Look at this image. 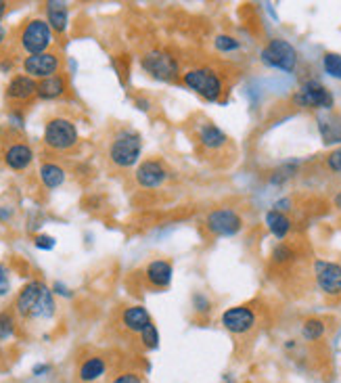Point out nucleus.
I'll return each instance as SVG.
<instances>
[{"label": "nucleus", "instance_id": "1", "mask_svg": "<svg viewBox=\"0 0 341 383\" xmlns=\"http://www.w3.org/2000/svg\"><path fill=\"white\" fill-rule=\"evenodd\" d=\"M191 138L197 153L216 166H226L235 159V145L233 138L212 120L197 117L191 122Z\"/></svg>", "mask_w": 341, "mask_h": 383}, {"label": "nucleus", "instance_id": "2", "mask_svg": "<svg viewBox=\"0 0 341 383\" xmlns=\"http://www.w3.org/2000/svg\"><path fill=\"white\" fill-rule=\"evenodd\" d=\"M180 82L210 103H220L228 92L233 80L226 67L220 65H195L182 71Z\"/></svg>", "mask_w": 341, "mask_h": 383}, {"label": "nucleus", "instance_id": "3", "mask_svg": "<svg viewBox=\"0 0 341 383\" xmlns=\"http://www.w3.org/2000/svg\"><path fill=\"white\" fill-rule=\"evenodd\" d=\"M143 153V136L130 126H119L111 132L107 145V159L115 170H128L138 164Z\"/></svg>", "mask_w": 341, "mask_h": 383}, {"label": "nucleus", "instance_id": "4", "mask_svg": "<svg viewBox=\"0 0 341 383\" xmlns=\"http://www.w3.org/2000/svg\"><path fill=\"white\" fill-rule=\"evenodd\" d=\"M15 312L21 319H50L55 315L52 291L42 281H29L17 294Z\"/></svg>", "mask_w": 341, "mask_h": 383}, {"label": "nucleus", "instance_id": "5", "mask_svg": "<svg viewBox=\"0 0 341 383\" xmlns=\"http://www.w3.org/2000/svg\"><path fill=\"white\" fill-rule=\"evenodd\" d=\"M52 42H55V31L50 29L48 21L42 19V17L27 19L21 25L19 34H17V46L27 57L40 55V52H48Z\"/></svg>", "mask_w": 341, "mask_h": 383}, {"label": "nucleus", "instance_id": "6", "mask_svg": "<svg viewBox=\"0 0 341 383\" xmlns=\"http://www.w3.org/2000/svg\"><path fill=\"white\" fill-rule=\"evenodd\" d=\"M220 323H222L224 331H228L233 338L247 340L260 329L262 315H260V308H256L254 304H239V306L226 308L222 312Z\"/></svg>", "mask_w": 341, "mask_h": 383}, {"label": "nucleus", "instance_id": "7", "mask_svg": "<svg viewBox=\"0 0 341 383\" xmlns=\"http://www.w3.org/2000/svg\"><path fill=\"white\" fill-rule=\"evenodd\" d=\"M291 105L298 109H308V111H333L335 107V96L333 92L319 80L310 78L302 82V86L291 94Z\"/></svg>", "mask_w": 341, "mask_h": 383}, {"label": "nucleus", "instance_id": "8", "mask_svg": "<svg viewBox=\"0 0 341 383\" xmlns=\"http://www.w3.org/2000/svg\"><path fill=\"white\" fill-rule=\"evenodd\" d=\"M260 61L270 67V69H279L283 73H291L298 69L300 63V52L298 48L285 40V38H270L262 50H260Z\"/></svg>", "mask_w": 341, "mask_h": 383}, {"label": "nucleus", "instance_id": "9", "mask_svg": "<svg viewBox=\"0 0 341 383\" xmlns=\"http://www.w3.org/2000/svg\"><path fill=\"white\" fill-rule=\"evenodd\" d=\"M44 147L55 151V153H67L71 151L80 136H78V128L73 124V120L63 117V115H55L44 124Z\"/></svg>", "mask_w": 341, "mask_h": 383}, {"label": "nucleus", "instance_id": "10", "mask_svg": "<svg viewBox=\"0 0 341 383\" xmlns=\"http://www.w3.org/2000/svg\"><path fill=\"white\" fill-rule=\"evenodd\" d=\"M140 67L155 80L161 82H172L182 75L180 71V61L166 48H151L143 52L140 57Z\"/></svg>", "mask_w": 341, "mask_h": 383}, {"label": "nucleus", "instance_id": "11", "mask_svg": "<svg viewBox=\"0 0 341 383\" xmlns=\"http://www.w3.org/2000/svg\"><path fill=\"white\" fill-rule=\"evenodd\" d=\"M243 226H245V220H243L241 212L231 205H222V208L208 212V216L203 220V229L212 237H235L243 231Z\"/></svg>", "mask_w": 341, "mask_h": 383}, {"label": "nucleus", "instance_id": "12", "mask_svg": "<svg viewBox=\"0 0 341 383\" xmlns=\"http://www.w3.org/2000/svg\"><path fill=\"white\" fill-rule=\"evenodd\" d=\"M312 277L317 289L331 302L341 300V264L329 260H312Z\"/></svg>", "mask_w": 341, "mask_h": 383}, {"label": "nucleus", "instance_id": "13", "mask_svg": "<svg viewBox=\"0 0 341 383\" xmlns=\"http://www.w3.org/2000/svg\"><path fill=\"white\" fill-rule=\"evenodd\" d=\"M61 55L59 52H40V55H31V57H25L21 67H23V73L34 78L36 82L40 80H46V78H52L61 71Z\"/></svg>", "mask_w": 341, "mask_h": 383}, {"label": "nucleus", "instance_id": "14", "mask_svg": "<svg viewBox=\"0 0 341 383\" xmlns=\"http://www.w3.org/2000/svg\"><path fill=\"white\" fill-rule=\"evenodd\" d=\"M172 172L161 159H145L136 166L134 180L140 189H159L170 180Z\"/></svg>", "mask_w": 341, "mask_h": 383}, {"label": "nucleus", "instance_id": "15", "mask_svg": "<svg viewBox=\"0 0 341 383\" xmlns=\"http://www.w3.org/2000/svg\"><path fill=\"white\" fill-rule=\"evenodd\" d=\"M2 161L8 170L23 172L34 161V149L23 138H13L2 147Z\"/></svg>", "mask_w": 341, "mask_h": 383}, {"label": "nucleus", "instance_id": "16", "mask_svg": "<svg viewBox=\"0 0 341 383\" xmlns=\"http://www.w3.org/2000/svg\"><path fill=\"white\" fill-rule=\"evenodd\" d=\"M268 262H270V268L275 270H289L293 266H298L302 262V252H300V245L285 239V241H279L270 256H268Z\"/></svg>", "mask_w": 341, "mask_h": 383}, {"label": "nucleus", "instance_id": "17", "mask_svg": "<svg viewBox=\"0 0 341 383\" xmlns=\"http://www.w3.org/2000/svg\"><path fill=\"white\" fill-rule=\"evenodd\" d=\"M174 266L166 258H155L145 266V281L151 289H168L172 283Z\"/></svg>", "mask_w": 341, "mask_h": 383}, {"label": "nucleus", "instance_id": "18", "mask_svg": "<svg viewBox=\"0 0 341 383\" xmlns=\"http://www.w3.org/2000/svg\"><path fill=\"white\" fill-rule=\"evenodd\" d=\"M36 92H38V82L25 73H19V75L10 78V82L6 84L4 96L13 103H23V101H29L31 96H36Z\"/></svg>", "mask_w": 341, "mask_h": 383}, {"label": "nucleus", "instance_id": "19", "mask_svg": "<svg viewBox=\"0 0 341 383\" xmlns=\"http://www.w3.org/2000/svg\"><path fill=\"white\" fill-rule=\"evenodd\" d=\"M317 126L325 145H341V115L333 111H319Z\"/></svg>", "mask_w": 341, "mask_h": 383}, {"label": "nucleus", "instance_id": "20", "mask_svg": "<svg viewBox=\"0 0 341 383\" xmlns=\"http://www.w3.org/2000/svg\"><path fill=\"white\" fill-rule=\"evenodd\" d=\"M151 323H153V319H151L149 310H147L145 306H140V304L128 306V308H124V312H122V325H124V329H126L128 333L140 335Z\"/></svg>", "mask_w": 341, "mask_h": 383}, {"label": "nucleus", "instance_id": "21", "mask_svg": "<svg viewBox=\"0 0 341 383\" xmlns=\"http://www.w3.org/2000/svg\"><path fill=\"white\" fill-rule=\"evenodd\" d=\"M109 369V363L105 356L101 354H92V356H86L80 365H78V382L80 383H92L96 380H101Z\"/></svg>", "mask_w": 341, "mask_h": 383}, {"label": "nucleus", "instance_id": "22", "mask_svg": "<svg viewBox=\"0 0 341 383\" xmlns=\"http://www.w3.org/2000/svg\"><path fill=\"white\" fill-rule=\"evenodd\" d=\"M264 222H266V229L270 231V235L279 241H285L289 239V235L293 233V220L289 214H283V212H277V210H268L266 216H264Z\"/></svg>", "mask_w": 341, "mask_h": 383}, {"label": "nucleus", "instance_id": "23", "mask_svg": "<svg viewBox=\"0 0 341 383\" xmlns=\"http://www.w3.org/2000/svg\"><path fill=\"white\" fill-rule=\"evenodd\" d=\"M46 10V21L50 25V29L55 34H65L69 27V8L65 2H57V0H48L44 4Z\"/></svg>", "mask_w": 341, "mask_h": 383}, {"label": "nucleus", "instance_id": "24", "mask_svg": "<svg viewBox=\"0 0 341 383\" xmlns=\"http://www.w3.org/2000/svg\"><path fill=\"white\" fill-rule=\"evenodd\" d=\"M67 78L65 73H57L52 78H46V80H40L38 82V92L36 96L44 99V101H52V99H59L67 92Z\"/></svg>", "mask_w": 341, "mask_h": 383}, {"label": "nucleus", "instance_id": "25", "mask_svg": "<svg viewBox=\"0 0 341 383\" xmlns=\"http://www.w3.org/2000/svg\"><path fill=\"white\" fill-rule=\"evenodd\" d=\"M40 180L46 189H59L65 178H67V172L63 166H59L57 161H42L40 164Z\"/></svg>", "mask_w": 341, "mask_h": 383}, {"label": "nucleus", "instance_id": "26", "mask_svg": "<svg viewBox=\"0 0 341 383\" xmlns=\"http://www.w3.org/2000/svg\"><path fill=\"white\" fill-rule=\"evenodd\" d=\"M327 335V323L319 317H310L302 323V338L308 344H317Z\"/></svg>", "mask_w": 341, "mask_h": 383}, {"label": "nucleus", "instance_id": "27", "mask_svg": "<svg viewBox=\"0 0 341 383\" xmlns=\"http://www.w3.org/2000/svg\"><path fill=\"white\" fill-rule=\"evenodd\" d=\"M214 48L222 55H233V52L241 50V42L231 34H218L214 38Z\"/></svg>", "mask_w": 341, "mask_h": 383}, {"label": "nucleus", "instance_id": "28", "mask_svg": "<svg viewBox=\"0 0 341 383\" xmlns=\"http://www.w3.org/2000/svg\"><path fill=\"white\" fill-rule=\"evenodd\" d=\"M323 69L333 80H341V55L340 52H325L323 55Z\"/></svg>", "mask_w": 341, "mask_h": 383}, {"label": "nucleus", "instance_id": "29", "mask_svg": "<svg viewBox=\"0 0 341 383\" xmlns=\"http://www.w3.org/2000/svg\"><path fill=\"white\" fill-rule=\"evenodd\" d=\"M138 340H140L143 350H157V348H159V331H157V325L151 323V325L138 335Z\"/></svg>", "mask_w": 341, "mask_h": 383}, {"label": "nucleus", "instance_id": "30", "mask_svg": "<svg viewBox=\"0 0 341 383\" xmlns=\"http://www.w3.org/2000/svg\"><path fill=\"white\" fill-rule=\"evenodd\" d=\"M296 172H298V164H285L279 170H275V174L270 176V182L277 187H283L287 180H291L296 176Z\"/></svg>", "mask_w": 341, "mask_h": 383}, {"label": "nucleus", "instance_id": "31", "mask_svg": "<svg viewBox=\"0 0 341 383\" xmlns=\"http://www.w3.org/2000/svg\"><path fill=\"white\" fill-rule=\"evenodd\" d=\"M191 302H193V310L197 312V315H201V317H208L214 308V304H212V300L203 294V291H195L193 294V298H191Z\"/></svg>", "mask_w": 341, "mask_h": 383}, {"label": "nucleus", "instance_id": "32", "mask_svg": "<svg viewBox=\"0 0 341 383\" xmlns=\"http://www.w3.org/2000/svg\"><path fill=\"white\" fill-rule=\"evenodd\" d=\"M323 168L331 174H338L341 176V147L329 151L325 157H323Z\"/></svg>", "mask_w": 341, "mask_h": 383}, {"label": "nucleus", "instance_id": "33", "mask_svg": "<svg viewBox=\"0 0 341 383\" xmlns=\"http://www.w3.org/2000/svg\"><path fill=\"white\" fill-rule=\"evenodd\" d=\"M15 335V317L10 312H0V342H6Z\"/></svg>", "mask_w": 341, "mask_h": 383}, {"label": "nucleus", "instance_id": "34", "mask_svg": "<svg viewBox=\"0 0 341 383\" xmlns=\"http://www.w3.org/2000/svg\"><path fill=\"white\" fill-rule=\"evenodd\" d=\"M111 383H145L143 382V377H140V373H134V371H124V373H119V375H115Z\"/></svg>", "mask_w": 341, "mask_h": 383}, {"label": "nucleus", "instance_id": "35", "mask_svg": "<svg viewBox=\"0 0 341 383\" xmlns=\"http://www.w3.org/2000/svg\"><path fill=\"white\" fill-rule=\"evenodd\" d=\"M34 245L38 247V250H52L55 245H57V241H55V237H50V235H36L34 237Z\"/></svg>", "mask_w": 341, "mask_h": 383}, {"label": "nucleus", "instance_id": "36", "mask_svg": "<svg viewBox=\"0 0 341 383\" xmlns=\"http://www.w3.org/2000/svg\"><path fill=\"white\" fill-rule=\"evenodd\" d=\"M10 289V281H8V268L4 264H0V298H4Z\"/></svg>", "mask_w": 341, "mask_h": 383}, {"label": "nucleus", "instance_id": "37", "mask_svg": "<svg viewBox=\"0 0 341 383\" xmlns=\"http://www.w3.org/2000/svg\"><path fill=\"white\" fill-rule=\"evenodd\" d=\"M331 208H333V212L341 218V189H338V191L333 193V197H331Z\"/></svg>", "mask_w": 341, "mask_h": 383}, {"label": "nucleus", "instance_id": "38", "mask_svg": "<svg viewBox=\"0 0 341 383\" xmlns=\"http://www.w3.org/2000/svg\"><path fill=\"white\" fill-rule=\"evenodd\" d=\"M8 122L17 128H23V115L21 113H8Z\"/></svg>", "mask_w": 341, "mask_h": 383}, {"label": "nucleus", "instance_id": "39", "mask_svg": "<svg viewBox=\"0 0 341 383\" xmlns=\"http://www.w3.org/2000/svg\"><path fill=\"white\" fill-rule=\"evenodd\" d=\"M134 103H136V107H138L140 111H149V109H151V101H149V99H140V96H138Z\"/></svg>", "mask_w": 341, "mask_h": 383}, {"label": "nucleus", "instance_id": "40", "mask_svg": "<svg viewBox=\"0 0 341 383\" xmlns=\"http://www.w3.org/2000/svg\"><path fill=\"white\" fill-rule=\"evenodd\" d=\"M52 289H55V294H59V296H65V298H69V296H71V294H69V289H67L63 283H55V287H52Z\"/></svg>", "mask_w": 341, "mask_h": 383}, {"label": "nucleus", "instance_id": "41", "mask_svg": "<svg viewBox=\"0 0 341 383\" xmlns=\"http://www.w3.org/2000/svg\"><path fill=\"white\" fill-rule=\"evenodd\" d=\"M10 216H13V210H10V208H2V205H0V222H8V220H10Z\"/></svg>", "mask_w": 341, "mask_h": 383}, {"label": "nucleus", "instance_id": "42", "mask_svg": "<svg viewBox=\"0 0 341 383\" xmlns=\"http://www.w3.org/2000/svg\"><path fill=\"white\" fill-rule=\"evenodd\" d=\"M6 38H8V31H6V27L0 23V46H4V44H6Z\"/></svg>", "mask_w": 341, "mask_h": 383}, {"label": "nucleus", "instance_id": "43", "mask_svg": "<svg viewBox=\"0 0 341 383\" xmlns=\"http://www.w3.org/2000/svg\"><path fill=\"white\" fill-rule=\"evenodd\" d=\"M50 367L48 365H38V367H34V375H42V373H46Z\"/></svg>", "mask_w": 341, "mask_h": 383}, {"label": "nucleus", "instance_id": "44", "mask_svg": "<svg viewBox=\"0 0 341 383\" xmlns=\"http://www.w3.org/2000/svg\"><path fill=\"white\" fill-rule=\"evenodd\" d=\"M6 8H8V4H6L4 0H0V21H2V17H4V13H6Z\"/></svg>", "mask_w": 341, "mask_h": 383}]
</instances>
